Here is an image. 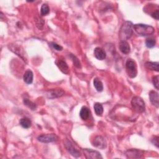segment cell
Here are the masks:
<instances>
[{
  "instance_id": "6da1fadb",
  "label": "cell",
  "mask_w": 159,
  "mask_h": 159,
  "mask_svg": "<svg viewBox=\"0 0 159 159\" xmlns=\"http://www.w3.org/2000/svg\"><path fill=\"white\" fill-rule=\"evenodd\" d=\"M133 34V24L131 21H126L121 26L119 32V37L121 41H126L129 39Z\"/></svg>"
},
{
  "instance_id": "5bb4252c",
  "label": "cell",
  "mask_w": 159,
  "mask_h": 159,
  "mask_svg": "<svg viewBox=\"0 0 159 159\" xmlns=\"http://www.w3.org/2000/svg\"><path fill=\"white\" fill-rule=\"evenodd\" d=\"M119 48L124 54H128L131 52V47L127 41H120Z\"/></svg>"
},
{
  "instance_id": "9c48e42d",
  "label": "cell",
  "mask_w": 159,
  "mask_h": 159,
  "mask_svg": "<svg viewBox=\"0 0 159 159\" xmlns=\"http://www.w3.org/2000/svg\"><path fill=\"white\" fill-rule=\"evenodd\" d=\"M83 151H84V154L85 155V157L86 158H93V159L103 158V157L101 156V153L96 150H94L89 149H85Z\"/></svg>"
},
{
  "instance_id": "ffe728a7",
  "label": "cell",
  "mask_w": 159,
  "mask_h": 159,
  "mask_svg": "<svg viewBox=\"0 0 159 159\" xmlns=\"http://www.w3.org/2000/svg\"><path fill=\"white\" fill-rule=\"evenodd\" d=\"M20 125L25 129H29L31 125H32V122L31 121L27 118H22L20 121H19Z\"/></svg>"
},
{
  "instance_id": "f546056e",
  "label": "cell",
  "mask_w": 159,
  "mask_h": 159,
  "mask_svg": "<svg viewBox=\"0 0 159 159\" xmlns=\"http://www.w3.org/2000/svg\"><path fill=\"white\" fill-rule=\"evenodd\" d=\"M152 142L157 148H158V136H154V137L152 139Z\"/></svg>"
},
{
  "instance_id": "d6986e66",
  "label": "cell",
  "mask_w": 159,
  "mask_h": 159,
  "mask_svg": "<svg viewBox=\"0 0 159 159\" xmlns=\"http://www.w3.org/2000/svg\"><path fill=\"white\" fill-rule=\"evenodd\" d=\"M158 62H147L145 63V67L147 69L150 70H153L156 72H158Z\"/></svg>"
},
{
  "instance_id": "e0dca14e",
  "label": "cell",
  "mask_w": 159,
  "mask_h": 159,
  "mask_svg": "<svg viewBox=\"0 0 159 159\" xmlns=\"http://www.w3.org/2000/svg\"><path fill=\"white\" fill-rule=\"evenodd\" d=\"M90 115V111L86 107H83L80 112V116L81 119L83 121H86Z\"/></svg>"
},
{
  "instance_id": "ba28073f",
  "label": "cell",
  "mask_w": 159,
  "mask_h": 159,
  "mask_svg": "<svg viewBox=\"0 0 159 159\" xmlns=\"http://www.w3.org/2000/svg\"><path fill=\"white\" fill-rule=\"evenodd\" d=\"M93 145L98 149L103 150L107 147V142L103 137L101 136H97L93 139Z\"/></svg>"
},
{
  "instance_id": "f1b7e54d",
  "label": "cell",
  "mask_w": 159,
  "mask_h": 159,
  "mask_svg": "<svg viewBox=\"0 0 159 159\" xmlns=\"http://www.w3.org/2000/svg\"><path fill=\"white\" fill-rule=\"evenodd\" d=\"M151 16L155 19L156 20H158L159 19V10L157 9L155 11H154L152 14H151Z\"/></svg>"
},
{
  "instance_id": "603a6c76",
  "label": "cell",
  "mask_w": 159,
  "mask_h": 159,
  "mask_svg": "<svg viewBox=\"0 0 159 159\" xmlns=\"http://www.w3.org/2000/svg\"><path fill=\"white\" fill-rule=\"evenodd\" d=\"M35 23H36V26L37 27L40 29V30H42L44 28V21L43 19L39 18V17H36L35 18Z\"/></svg>"
},
{
  "instance_id": "d4e9b609",
  "label": "cell",
  "mask_w": 159,
  "mask_h": 159,
  "mask_svg": "<svg viewBox=\"0 0 159 159\" xmlns=\"http://www.w3.org/2000/svg\"><path fill=\"white\" fill-rule=\"evenodd\" d=\"M50 12V8L47 4H43L40 8V14L42 16H46Z\"/></svg>"
},
{
  "instance_id": "8992f818",
  "label": "cell",
  "mask_w": 159,
  "mask_h": 159,
  "mask_svg": "<svg viewBox=\"0 0 159 159\" xmlns=\"http://www.w3.org/2000/svg\"><path fill=\"white\" fill-rule=\"evenodd\" d=\"M58 136L55 134H47L39 136L37 137L38 141L42 143H50L54 142L58 140Z\"/></svg>"
},
{
  "instance_id": "30bf717a",
  "label": "cell",
  "mask_w": 159,
  "mask_h": 159,
  "mask_svg": "<svg viewBox=\"0 0 159 159\" xmlns=\"http://www.w3.org/2000/svg\"><path fill=\"white\" fill-rule=\"evenodd\" d=\"M126 155L129 158H139L142 157L143 153L142 151L137 149H130L126 151Z\"/></svg>"
},
{
  "instance_id": "cb8c5ba5",
  "label": "cell",
  "mask_w": 159,
  "mask_h": 159,
  "mask_svg": "<svg viewBox=\"0 0 159 159\" xmlns=\"http://www.w3.org/2000/svg\"><path fill=\"white\" fill-rule=\"evenodd\" d=\"M155 44H156L155 39L152 37L148 38L145 40V45L147 48H153L155 45Z\"/></svg>"
},
{
  "instance_id": "4316f807",
  "label": "cell",
  "mask_w": 159,
  "mask_h": 159,
  "mask_svg": "<svg viewBox=\"0 0 159 159\" xmlns=\"http://www.w3.org/2000/svg\"><path fill=\"white\" fill-rule=\"evenodd\" d=\"M158 78H159V77L158 75H156V76H154L152 78V82H153V86H155V88L158 90L159 88H158Z\"/></svg>"
},
{
  "instance_id": "52a82bcc",
  "label": "cell",
  "mask_w": 159,
  "mask_h": 159,
  "mask_svg": "<svg viewBox=\"0 0 159 159\" xmlns=\"http://www.w3.org/2000/svg\"><path fill=\"white\" fill-rule=\"evenodd\" d=\"M65 92L62 89H51L46 92V96L49 99H54L63 96Z\"/></svg>"
},
{
  "instance_id": "2e32d148",
  "label": "cell",
  "mask_w": 159,
  "mask_h": 159,
  "mask_svg": "<svg viewBox=\"0 0 159 159\" xmlns=\"http://www.w3.org/2000/svg\"><path fill=\"white\" fill-rule=\"evenodd\" d=\"M34 75L31 70H27L24 74L23 80L27 84H31L33 82Z\"/></svg>"
},
{
  "instance_id": "7a4b0ae2",
  "label": "cell",
  "mask_w": 159,
  "mask_h": 159,
  "mask_svg": "<svg viewBox=\"0 0 159 159\" xmlns=\"http://www.w3.org/2000/svg\"><path fill=\"white\" fill-rule=\"evenodd\" d=\"M135 31L140 36H147L152 34L155 32V29L151 26L144 24H136L133 25Z\"/></svg>"
},
{
  "instance_id": "4fadbf2b",
  "label": "cell",
  "mask_w": 159,
  "mask_h": 159,
  "mask_svg": "<svg viewBox=\"0 0 159 159\" xmlns=\"http://www.w3.org/2000/svg\"><path fill=\"white\" fill-rule=\"evenodd\" d=\"M149 98L151 103L155 106L157 108L159 107V98L158 93L155 91H150L149 93Z\"/></svg>"
},
{
  "instance_id": "9a60e30c",
  "label": "cell",
  "mask_w": 159,
  "mask_h": 159,
  "mask_svg": "<svg viewBox=\"0 0 159 159\" xmlns=\"http://www.w3.org/2000/svg\"><path fill=\"white\" fill-rule=\"evenodd\" d=\"M56 64L60 70L65 74H68L69 72V67L67 63L63 60H58L56 62Z\"/></svg>"
},
{
  "instance_id": "8fae6325",
  "label": "cell",
  "mask_w": 159,
  "mask_h": 159,
  "mask_svg": "<svg viewBox=\"0 0 159 159\" xmlns=\"http://www.w3.org/2000/svg\"><path fill=\"white\" fill-rule=\"evenodd\" d=\"M9 47L12 52H13L14 53H15L16 55L19 56L23 61H26V59L25 57L26 55L24 53L23 50L21 48V47L16 45H11V46L10 45Z\"/></svg>"
},
{
  "instance_id": "484cf974",
  "label": "cell",
  "mask_w": 159,
  "mask_h": 159,
  "mask_svg": "<svg viewBox=\"0 0 159 159\" xmlns=\"http://www.w3.org/2000/svg\"><path fill=\"white\" fill-rule=\"evenodd\" d=\"M70 58L72 59V61H73V62L74 65H75V67H77V68H78V69L81 68V63H80V61L78 60V59L76 56H75L74 55H73V54H70Z\"/></svg>"
},
{
  "instance_id": "83f0119b",
  "label": "cell",
  "mask_w": 159,
  "mask_h": 159,
  "mask_svg": "<svg viewBox=\"0 0 159 159\" xmlns=\"http://www.w3.org/2000/svg\"><path fill=\"white\" fill-rule=\"evenodd\" d=\"M50 45L53 48L57 51H61L63 49V47L61 45H60L55 42H50Z\"/></svg>"
},
{
  "instance_id": "5b68a950",
  "label": "cell",
  "mask_w": 159,
  "mask_h": 159,
  "mask_svg": "<svg viewBox=\"0 0 159 159\" xmlns=\"http://www.w3.org/2000/svg\"><path fill=\"white\" fill-rule=\"evenodd\" d=\"M64 146L69 152L74 157L78 158L81 156L80 152L75 148L73 144L69 139H65L64 140Z\"/></svg>"
},
{
  "instance_id": "3957f363",
  "label": "cell",
  "mask_w": 159,
  "mask_h": 159,
  "mask_svg": "<svg viewBox=\"0 0 159 159\" xmlns=\"http://www.w3.org/2000/svg\"><path fill=\"white\" fill-rule=\"evenodd\" d=\"M131 105L134 110L138 113H144L145 110V104L144 101L139 96H134L131 101Z\"/></svg>"
},
{
  "instance_id": "44dd1931",
  "label": "cell",
  "mask_w": 159,
  "mask_h": 159,
  "mask_svg": "<svg viewBox=\"0 0 159 159\" xmlns=\"http://www.w3.org/2000/svg\"><path fill=\"white\" fill-rule=\"evenodd\" d=\"M94 110L97 116H101L104 111L103 105L99 103H96L94 104Z\"/></svg>"
},
{
  "instance_id": "7c38bea8",
  "label": "cell",
  "mask_w": 159,
  "mask_h": 159,
  "mask_svg": "<svg viewBox=\"0 0 159 159\" xmlns=\"http://www.w3.org/2000/svg\"><path fill=\"white\" fill-rule=\"evenodd\" d=\"M94 57L99 61L104 60L107 57V53L101 47H96L94 50Z\"/></svg>"
},
{
  "instance_id": "7402d4cb",
  "label": "cell",
  "mask_w": 159,
  "mask_h": 159,
  "mask_svg": "<svg viewBox=\"0 0 159 159\" xmlns=\"http://www.w3.org/2000/svg\"><path fill=\"white\" fill-rule=\"evenodd\" d=\"M23 102H24V104L26 106H27V107L29 108H30L31 110H36V108H37L36 104L34 103H33L31 101H30L29 99L24 98L23 99Z\"/></svg>"
},
{
  "instance_id": "277c9868",
  "label": "cell",
  "mask_w": 159,
  "mask_h": 159,
  "mask_svg": "<svg viewBox=\"0 0 159 159\" xmlns=\"http://www.w3.org/2000/svg\"><path fill=\"white\" fill-rule=\"evenodd\" d=\"M126 69L128 75L131 78H135L137 75V66L136 62L131 59H128L126 63Z\"/></svg>"
},
{
  "instance_id": "ac0fdd59",
  "label": "cell",
  "mask_w": 159,
  "mask_h": 159,
  "mask_svg": "<svg viewBox=\"0 0 159 159\" xmlns=\"http://www.w3.org/2000/svg\"><path fill=\"white\" fill-rule=\"evenodd\" d=\"M93 84L94 86L98 92H101L103 91V85L102 82L100 80L99 78H95L93 80Z\"/></svg>"
}]
</instances>
